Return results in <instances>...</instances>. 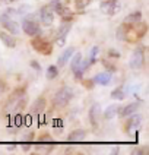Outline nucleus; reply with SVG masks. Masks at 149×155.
I'll list each match as a JSON object with an SVG mask.
<instances>
[{
  "label": "nucleus",
  "mask_w": 149,
  "mask_h": 155,
  "mask_svg": "<svg viewBox=\"0 0 149 155\" xmlns=\"http://www.w3.org/2000/svg\"><path fill=\"white\" fill-rule=\"evenodd\" d=\"M26 105V92L24 88H18L12 94L9 95L6 105H5V111L13 113L16 110H22Z\"/></svg>",
  "instance_id": "1"
},
{
  "label": "nucleus",
  "mask_w": 149,
  "mask_h": 155,
  "mask_svg": "<svg viewBox=\"0 0 149 155\" xmlns=\"http://www.w3.org/2000/svg\"><path fill=\"white\" fill-rule=\"evenodd\" d=\"M72 98H73V89L70 86H63L53 97V100H51L53 107L63 108V107H66L72 101Z\"/></svg>",
  "instance_id": "2"
},
{
  "label": "nucleus",
  "mask_w": 149,
  "mask_h": 155,
  "mask_svg": "<svg viewBox=\"0 0 149 155\" xmlns=\"http://www.w3.org/2000/svg\"><path fill=\"white\" fill-rule=\"evenodd\" d=\"M31 45H32V48H34L37 53L44 54V56H48V54H51V51H53L51 44L48 43L47 40L41 38L40 35L32 37V40H31Z\"/></svg>",
  "instance_id": "3"
},
{
  "label": "nucleus",
  "mask_w": 149,
  "mask_h": 155,
  "mask_svg": "<svg viewBox=\"0 0 149 155\" xmlns=\"http://www.w3.org/2000/svg\"><path fill=\"white\" fill-rule=\"evenodd\" d=\"M129 64H130L131 69L134 70L143 68V64H145V50H143V47H138L134 51L131 53Z\"/></svg>",
  "instance_id": "4"
},
{
  "label": "nucleus",
  "mask_w": 149,
  "mask_h": 155,
  "mask_svg": "<svg viewBox=\"0 0 149 155\" xmlns=\"http://www.w3.org/2000/svg\"><path fill=\"white\" fill-rule=\"evenodd\" d=\"M22 29L28 37H37L41 34V28L34 19H24L22 21Z\"/></svg>",
  "instance_id": "5"
},
{
  "label": "nucleus",
  "mask_w": 149,
  "mask_h": 155,
  "mask_svg": "<svg viewBox=\"0 0 149 155\" xmlns=\"http://www.w3.org/2000/svg\"><path fill=\"white\" fill-rule=\"evenodd\" d=\"M129 117V116H127ZM140 123H142V116L140 114H130V117L127 119L126 121V124H124V130L127 132V133H136L138 129L140 127Z\"/></svg>",
  "instance_id": "6"
},
{
  "label": "nucleus",
  "mask_w": 149,
  "mask_h": 155,
  "mask_svg": "<svg viewBox=\"0 0 149 155\" xmlns=\"http://www.w3.org/2000/svg\"><path fill=\"white\" fill-rule=\"evenodd\" d=\"M38 16L44 26H51L54 22V12L50 9V6H43L38 12Z\"/></svg>",
  "instance_id": "7"
},
{
  "label": "nucleus",
  "mask_w": 149,
  "mask_h": 155,
  "mask_svg": "<svg viewBox=\"0 0 149 155\" xmlns=\"http://www.w3.org/2000/svg\"><path fill=\"white\" fill-rule=\"evenodd\" d=\"M120 9V5H118V0H105L101 3V10L104 12L105 15L108 16H113L118 12Z\"/></svg>",
  "instance_id": "8"
},
{
  "label": "nucleus",
  "mask_w": 149,
  "mask_h": 155,
  "mask_svg": "<svg viewBox=\"0 0 149 155\" xmlns=\"http://www.w3.org/2000/svg\"><path fill=\"white\" fill-rule=\"evenodd\" d=\"M99 120H101V107L98 103H94L89 108V121L96 129L99 126Z\"/></svg>",
  "instance_id": "9"
},
{
  "label": "nucleus",
  "mask_w": 149,
  "mask_h": 155,
  "mask_svg": "<svg viewBox=\"0 0 149 155\" xmlns=\"http://www.w3.org/2000/svg\"><path fill=\"white\" fill-rule=\"evenodd\" d=\"M0 22H2L3 28L8 31L9 34H12V35L19 34V25H18V22H15L10 18H8V15H3V16L0 18Z\"/></svg>",
  "instance_id": "10"
},
{
  "label": "nucleus",
  "mask_w": 149,
  "mask_h": 155,
  "mask_svg": "<svg viewBox=\"0 0 149 155\" xmlns=\"http://www.w3.org/2000/svg\"><path fill=\"white\" fill-rule=\"evenodd\" d=\"M53 148H54V143H53V140L50 136H45V138H41L38 142H37V145H35V149L40 152V151H44V152H51Z\"/></svg>",
  "instance_id": "11"
},
{
  "label": "nucleus",
  "mask_w": 149,
  "mask_h": 155,
  "mask_svg": "<svg viewBox=\"0 0 149 155\" xmlns=\"http://www.w3.org/2000/svg\"><path fill=\"white\" fill-rule=\"evenodd\" d=\"M48 6H50V9H51L54 13H57V15H60V16H64L66 13H69L67 6H66L61 0H51Z\"/></svg>",
  "instance_id": "12"
},
{
  "label": "nucleus",
  "mask_w": 149,
  "mask_h": 155,
  "mask_svg": "<svg viewBox=\"0 0 149 155\" xmlns=\"http://www.w3.org/2000/svg\"><path fill=\"white\" fill-rule=\"evenodd\" d=\"M70 28H72V24L70 22H64L63 21V25L57 29V34H56V40H57V43L60 44V45H63V43H64V38L67 37V34H69Z\"/></svg>",
  "instance_id": "13"
},
{
  "label": "nucleus",
  "mask_w": 149,
  "mask_h": 155,
  "mask_svg": "<svg viewBox=\"0 0 149 155\" xmlns=\"http://www.w3.org/2000/svg\"><path fill=\"white\" fill-rule=\"evenodd\" d=\"M139 103H130L127 104V105H124V107H118V116L120 117H127V116H130L133 113H136L139 110Z\"/></svg>",
  "instance_id": "14"
},
{
  "label": "nucleus",
  "mask_w": 149,
  "mask_h": 155,
  "mask_svg": "<svg viewBox=\"0 0 149 155\" xmlns=\"http://www.w3.org/2000/svg\"><path fill=\"white\" fill-rule=\"evenodd\" d=\"M111 78H113V75H111V72H101V73H98L94 79H92V82L94 84H96V85H110V82H111Z\"/></svg>",
  "instance_id": "15"
},
{
  "label": "nucleus",
  "mask_w": 149,
  "mask_h": 155,
  "mask_svg": "<svg viewBox=\"0 0 149 155\" xmlns=\"http://www.w3.org/2000/svg\"><path fill=\"white\" fill-rule=\"evenodd\" d=\"M0 41L5 44L8 48H15V45H16V40L12 37V34L5 32V31H0Z\"/></svg>",
  "instance_id": "16"
},
{
  "label": "nucleus",
  "mask_w": 149,
  "mask_h": 155,
  "mask_svg": "<svg viewBox=\"0 0 149 155\" xmlns=\"http://www.w3.org/2000/svg\"><path fill=\"white\" fill-rule=\"evenodd\" d=\"M85 136H86L85 130L78 129V130H73L69 136H67V140H69L70 143H75V142H80V140H83Z\"/></svg>",
  "instance_id": "17"
},
{
  "label": "nucleus",
  "mask_w": 149,
  "mask_h": 155,
  "mask_svg": "<svg viewBox=\"0 0 149 155\" xmlns=\"http://www.w3.org/2000/svg\"><path fill=\"white\" fill-rule=\"evenodd\" d=\"M44 108H45V100H44L43 97H40V98H37L34 103H32L31 113L32 114H40V113L44 111Z\"/></svg>",
  "instance_id": "18"
},
{
  "label": "nucleus",
  "mask_w": 149,
  "mask_h": 155,
  "mask_svg": "<svg viewBox=\"0 0 149 155\" xmlns=\"http://www.w3.org/2000/svg\"><path fill=\"white\" fill-rule=\"evenodd\" d=\"M75 53V48L73 47H69V48H66L64 51L60 54V57H59V66H64L67 61L70 60V57H72V54Z\"/></svg>",
  "instance_id": "19"
},
{
  "label": "nucleus",
  "mask_w": 149,
  "mask_h": 155,
  "mask_svg": "<svg viewBox=\"0 0 149 155\" xmlns=\"http://www.w3.org/2000/svg\"><path fill=\"white\" fill-rule=\"evenodd\" d=\"M118 107H120V105H108L104 111L105 120H111V119H114V117L117 116V113H118Z\"/></svg>",
  "instance_id": "20"
},
{
  "label": "nucleus",
  "mask_w": 149,
  "mask_h": 155,
  "mask_svg": "<svg viewBox=\"0 0 149 155\" xmlns=\"http://www.w3.org/2000/svg\"><path fill=\"white\" fill-rule=\"evenodd\" d=\"M80 64H82V54H80V53H76V54L73 56L72 61H70V69H72V72L75 73V72L80 68Z\"/></svg>",
  "instance_id": "21"
},
{
  "label": "nucleus",
  "mask_w": 149,
  "mask_h": 155,
  "mask_svg": "<svg viewBox=\"0 0 149 155\" xmlns=\"http://www.w3.org/2000/svg\"><path fill=\"white\" fill-rule=\"evenodd\" d=\"M140 19H142V13L140 12H133V13H130L129 16L124 19V22L126 24H138V22H140Z\"/></svg>",
  "instance_id": "22"
},
{
  "label": "nucleus",
  "mask_w": 149,
  "mask_h": 155,
  "mask_svg": "<svg viewBox=\"0 0 149 155\" xmlns=\"http://www.w3.org/2000/svg\"><path fill=\"white\" fill-rule=\"evenodd\" d=\"M124 97H126V92H124L123 88H117V89H114L111 92V98L113 100H124Z\"/></svg>",
  "instance_id": "23"
},
{
  "label": "nucleus",
  "mask_w": 149,
  "mask_h": 155,
  "mask_svg": "<svg viewBox=\"0 0 149 155\" xmlns=\"http://www.w3.org/2000/svg\"><path fill=\"white\" fill-rule=\"evenodd\" d=\"M45 75H47V79H54V78H57V75H59V68H57V66H48Z\"/></svg>",
  "instance_id": "24"
},
{
  "label": "nucleus",
  "mask_w": 149,
  "mask_h": 155,
  "mask_svg": "<svg viewBox=\"0 0 149 155\" xmlns=\"http://www.w3.org/2000/svg\"><path fill=\"white\" fill-rule=\"evenodd\" d=\"M91 3V0H76V6H78L79 9L85 8V6H88Z\"/></svg>",
  "instance_id": "25"
},
{
  "label": "nucleus",
  "mask_w": 149,
  "mask_h": 155,
  "mask_svg": "<svg viewBox=\"0 0 149 155\" xmlns=\"http://www.w3.org/2000/svg\"><path fill=\"white\" fill-rule=\"evenodd\" d=\"M15 123H16L18 127H19V126H22V124H24V117H22L21 114H18L16 117H15Z\"/></svg>",
  "instance_id": "26"
},
{
  "label": "nucleus",
  "mask_w": 149,
  "mask_h": 155,
  "mask_svg": "<svg viewBox=\"0 0 149 155\" xmlns=\"http://www.w3.org/2000/svg\"><path fill=\"white\" fill-rule=\"evenodd\" d=\"M24 123H25V126H29V124H31V116H26Z\"/></svg>",
  "instance_id": "27"
},
{
  "label": "nucleus",
  "mask_w": 149,
  "mask_h": 155,
  "mask_svg": "<svg viewBox=\"0 0 149 155\" xmlns=\"http://www.w3.org/2000/svg\"><path fill=\"white\" fill-rule=\"evenodd\" d=\"M31 66H32L35 70H38V72H40V64H38L37 61H32V63H31Z\"/></svg>",
  "instance_id": "28"
},
{
  "label": "nucleus",
  "mask_w": 149,
  "mask_h": 155,
  "mask_svg": "<svg viewBox=\"0 0 149 155\" xmlns=\"http://www.w3.org/2000/svg\"><path fill=\"white\" fill-rule=\"evenodd\" d=\"M5 89H6V85H5V82H3V81H0V94H2V92H3Z\"/></svg>",
  "instance_id": "29"
},
{
  "label": "nucleus",
  "mask_w": 149,
  "mask_h": 155,
  "mask_svg": "<svg viewBox=\"0 0 149 155\" xmlns=\"http://www.w3.org/2000/svg\"><path fill=\"white\" fill-rule=\"evenodd\" d=\"M110 56H115V57H120V54L117 51H114V50H110Z\"/></svg>",
  "instance_id": "30"
}]
</instances>
